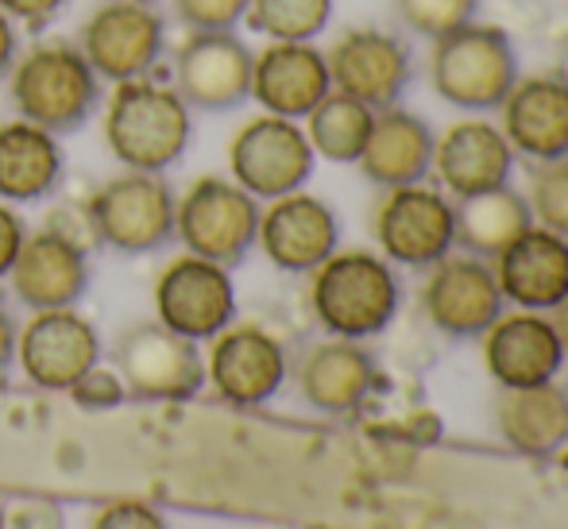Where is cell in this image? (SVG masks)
Wrapping results in <instances>:
<instances>
[{"mask_svg": "<svg viewBox=\"0 0 568 529\" xmlns=\"http://www.w3.org/2000/svg\"><path fill=\"white\" fill-rule=\"evenodd\" d=\"M8 98L20 120L47 128L51 135H70L93 120L105 101V82L82 47L70 39L36 43L28 54H16L8 70Z\"/></svg>", "mask_w": 568, "mask_h": 529, "instance_id": "cell-1", "label": "cell"}, {"mask_svg": "<svg viewBox=\"0 0 568 529\" xmlns=\"http://www.w3.org/2000/svg\"><path fill=\"white\" fill-rule=\"evenodd\" d=\"M105 143L124 171L163 174L194 143V109L174 85L151 78L116 82L105 101Z\"/></svg>", "mask_w": 568, "mask_h": 529, "instance_id": "cell-2", "label": "cell"}, {"mask_svg": "<svg viewBox=\"0 0 568 529\" xmlns=\"http://www.w3.org/2000/svg\"><path fill=\"white\" fill-rule=\"evenodd\" d=\"M310 306L317 325L329 336L367 340L379 336L398 317V278L383 255L372 252H333L317 271H310Z\"/></svg>", "mask_w": 568, "mask_h": 529, "instance_id": "cell-3", "label": "cell"}, {"mask_svg": "<svg viewBox=\"0 0 568 529\" xmlns=\"http://www.w3.org/2000/svg\"><path fill=\"white\" fill-rule=\"evenodd\" d=\"M518 51L495 23H464L453 35L434 39L429 51V85L453 109L491 112L507 101L518 82Z\"/></svg>", "mask_w": 568, "mask_h": 529, "instance_id": "cell-4", "label": "cell"}, {"mask_svg": "<svg viewBox=\"0 0 568 529\" xmlns=\"http://www.w3.org/2000/svg\"><path fill=\"white\" fill-rule=\"evenodd\" d=\"M174 236L186 244L190 255L236 267L260 236V202L232 179L205 174L174 205Z\"/></svg>", "mask_w": 568, "mask_h": 529, "instance_id": "cell-5", "label": "cell"}, {"mask_svg": "<svg viewBox=\"0 0 568 529\" xmlns=\"http://www.w3.org/2000/svg\"><path fill=\"white\" fill-rule=\"evenodd\" d=\"M116 375L128 395L151 403H186L205 387V356L197 340L179 336L163 321H140L116 336Z\"/></svg>", "mask_w": 568, "mask_h": 529, "instance_id": "cell-6", "label": "cell"}, {"mask_svg": "<svg viewBox=\"0 0 568 529\" xmlns=\"http://www.w3.org/2000/svg\"><path fill=\"white\" fill-rule=\"evenodd\" d=\"M314 147L306 140V128L286 116H252L229 143L232 182L244 186L255 202H275L294 194L314 174Z\"/></svg>", "mask_w": 568, "mask_h": 529, "instance_id": "cell-7", "label": "cell"}, {"mask_svg": "<svg viewBox=\"0 0 568 529\" xmlns=\"http://www.w3.org/2000/svg\"><path fill=\"white\" fill-rule=\"evenodd\" d=\"M174 205L179 202L163 174H116L90 202L98 244H109L124 255L159 252L174 240Z\"/></svg>", "mask_w": 568, "mask_h": 529, "instance_id": "cell-8", "label": "cell"}, {"mask_svg": "<svg viewBox=\"0 0 568 529\" xmlns=\"http://www.w3.org/2000/svg\"><path fill=\"white\" fill-rule=\"evenodd\" d=\"M78 47L101 82L151 78L166 54V20L148 0H109L82 23Z\"/></svg>", "mask_w": 568, "mask_h": 529, "instance_id": "cell-9", "label": "cell"}, {"mask_svg": "<svg viewBox=\"0 0 568 529\" xmlns=\"http://www.w3.org/2000/svg\"><path fill=\"white\" fill-rule=\"evenodd\" d=\"M375 240L387 263L434 267L456 247V205L422 182L387 190L375 210Z\"/></svg>", "mask_w": 568, "mask_h": 529, "instance_id": "cell-10", "label": "cell"}, {"mask_svg": "<svg viewBox=\"0 0 568 529\" xmlns=\"http://www.w3.org/2000/svg\"><path fill=\"white\" fill-rule=\"evenodd\" d=\"M155 314L171 333L190 336L197 344L213 340L236 317V286L229 278V267L190 252L166 263L155 283Z\"/></svg>", "mask_w": 568, "mask_h": 529, "instance_id": "cell-11", "label": "cell"}, {"mask_svg": "<svg viewBox=\"0 0 568 529\" xmlns=\"http://www.w3.org/2000/svg\"><path fill=\"white\" fill-rule=\"evenodd\" d=\"M252 59L232 31H190L174 51V90L194 112H232L252 98Z\"/></svg>", "mask_w": 568, "mask_h": 529, "instance_id": "cell-12", "label": "cell"}, {"mask_svg": "<svg viewBox=\"0 0 568 529\" xmlns=\"http://www.w3.org/2000/svg\"><path fill=\"white\" fill-rule=\"evenodd\" d=\"M329 82L367 109H390L410 85V47L383 28H352L325 51Z\"/></svg>", "mask_w": 568, "mask_h": 529, "instance_id": "cell-13", "label": "cell"}, {"mask_svg": "<svg viewBox=\"0 0 568 529\" xmlns=\"http://www.w3.org/2000/svg\"><path fill=\"white\" fill-rule=\"evenodd\" d=\"M16 359L36 387L70 390L101 364V336L82 314H74V306L39 309L16 333Z\"/></svg>", "mask_w": 568, "mask_h": 529, "instance_id": "cell-14", "label": "cell"}, {"mask_svg": "<svg viewBox=\"0 0 568 529\" xmlns=\"http://www.w3.org/2000/svg\"><path fill=\"white\" fill-rule=\"evenodd\" d=\"M422 306L437 333L453 336V340H471V336H484L503 314V291L487 260L449 252L442 263L429 267Z\"/></svg>", "mask_w": 568, "mask_h": 529, "instance_id": "cell-15", "label": "cell"}, {"mask_svg": "<svg viewBox=\"0 0 568 529\" xmlns=\"http://www.w3.org/2000/svg\"><path fill=\"white\" fill-rule=\"evenodd\" d=\"M205 379L232 406H263L286 383V352L267 328L229 325L213 336Z\"/></svg>", "mask_w": 568, "mask_h": 529, "instance_id": "cell-16", "label": "cell"}, {"mask_svg": "<svg viewBox=\"0 0 568 529\" xmlns=\"http://www.w3.org/2000/svg\"><path fill=\"white\" fill-rule=\"evenodd\" d=\"M255 244L263 247L271 263L286 275H310L317 271L341 244V221L329 210V202L314 194H283L260 210V236Z\"/></svg>", "mask_w": 568, "mask_h": 529, "instance_id": "cell-17", "label": "cell"}, {"mask_svg": "<svg viewBox=\"0 0 568 529\" xmlns=\"http://www.w3.org/2000/svg\"><path fill=\"white\" fill-rule=\"evenodd\" d=\"M12 294L28 309H70L90 291V252L51 228L28 232L8 267Z\"/></svg>", "mask_w": 568, "mask_h": 529, "instance_id": "cell-18", "label": "cell"}, {"mask_svg": "<svg viewBox=\"0 0 568 529\" xmlns=\"http://www.w3.org/2000/svg\"><path fill=\"white\" fill-rule=\"evenodd\" d=\"M484 364L503 390H523L554 383L565 367V352L546 314L518 309L499 314L484 333Z\"/></svg>", "mask_w": 568, "mask_h": 529, "instance_id": "cell-19", "label": "cell"}, {"mask_svg": "<svg viewBox=\"0 0 568 529\" xmlns=\"http://www.w3.org/2000/svg\"><path fill=\"white\" fill-rule=\"evenodd\" d=\"M434 171L456 202L510 186L515 147L491 120H456L434 143Z\"/></svg>", "mask_w": 568, "mask_h": 529, "instance_id": "cell-20", "label": "cell"}, {"mask_svg": "<svg viewBox=\"0 0 568 529\" xmlns=\"http://www.w3.org/2000/svg\"><path fill=\"white\" fill-rule=\"evenodd\" d=\"M495 283L503 302H515L518 309L549 314L568 294V236L530 224L518 240H510L495 255Z\"/></svg>", "mask_w": 568, "mask_h": 529, "instance_id": "cell-21", "label": "cell"}, {"mask_svg": "<svg viewBox=\"0 0 568 529\" xmlns=\"http://www.w3.org/2000/svg\"><path fill=\"white\" fill-rule=\"evenodd\" d=\"M329 90V62L314 43H275L271 39L252 59V98L271 116L306 120L310 109Z\"/></svg>", "mask_w": 568, "mask_h": 529, "instance_id": "cell-22", "label": "cell"}, {"mask_svg": "<svg viewBox=\"0 0 568 529\" xmlns=\"http://www.w3.org/2000/svg\"><path fill=\"white\" fill-rule=\"evenodd\" d=\"M503 135L534 163H554L568 155V78H518L499 105Z\"/></svg>", "mask_w": 568, "mask_h": 529, "instance_id": "cell-23", "label": "cell"}, {"mask_svg": "<svg viewBox=\"0 0 568 529\" xmlns=\"http://www.w3.org/2000/svg\"><path fill=\"white\" fill-rule=\"evenodd\" d=\"M434 143L437 135L429 132L422 116L398 105L375 109L372 132H367V143L356 163L364 179L383 190L414 186L434 171Z\"/></svg>", "mask_w": 568, "mask_h": 529, "instance_id": "cell-24", "label": "cell"}, {"mask_svg": "<svg viewBox=\"0 0 568 529\" xmlns=\"http://www.w3.org/2000/svg\"><path fill=\"white\" fill-rule=\"evenodd\" d=\"M67 174L59 135L31 120H8L0 124V202L31 205L59 190Z\"/></svg>", "mask_w": 568, "mask_h": 529, "instance_id": "cell-25", "label": "cell"}, {"mask_svg": "<svg viewBox=\"0 0 568 529\" xmlns=\"http://www.w3.org/2000/svg\"><path fill=\"white\" fill-rule=\"evenodd\" d=\"M375 387V364L359 340H322L306 352L298 367V390L314 410L322 414H352L364 406Z\"/></svg>", "mask_w": 568, "mask_h": 529, "instance_id": "cell-26", "label": "cell"}, {"mask_svg": "<svg viewBox=\"0 0 568 529\" xmlns=\"http://www.w3.org/2000/svg\"><path fill=\"white\" fill-rule=\"evenodd\" d=\"M495 421L510 448L526 456H554L568 440V395L557 383L503 390Z\"/></svg>", "mask_w": 568, "mask_h": 529, "instance_id": "cell-27", "label": "cell"}, {"mask_svg": "<svg viewBox=\"0 0 568 529\" xmlns=\"http://www.w3.org/2000/svg\"><path fill=\"white\" fill-rule=\"evenodd\" d=\"M534 224L526 194L510 186L464 197L456 205V244L476 260H495L510 240H518Z\"/></svg>", "mask_w": 568, "mask_h": 529, "instance_id": "cell-28", "label": "cell"}, {"mask_svg": "<svg viewBox=\"0 0 568 529\" xmlns=\"http://www.w3.org/2000/svg\"><path fill=\"white\" fill-rule=\"evenodd\" d=\"M375 109L359 105L356 98L329 90L306 116V140L314 147V155L329 159V163H356L359 151L372 132Z\"/></svg>", "mask_w": 568, "mask_h": 529, "instance_id": "cell-29", "label": "cell"}, {"mask_svg": "<svg viewBox=\"0 0 568 529\" xmlns=\"http://www.w3.org/2000/svg\"><path fill=\"white\" fill-rule=\"evenodd\" d=\"M247 23L275 43H314L333 20V0H252Z\"/></svg>", "mask_w": 568, "mask_h": 529, "instance_id": "cell-30", "label": "cell"}, {"mask_svg": "<svg viewBox=\"0 0 568 529\" xmlns=\"http://www.w3.org/2000/svg\"><path fill=\"white\" fill-rule=\"evenodd\" d=\"M534 224L568 236V155L554 163H538L530 179V194H526Z\"/></svg>", "mask_w": 568, "mask_h": 529, "instance_id": "cell-31", "label": "cell"}, {"mask_svg": "<svg viewBox=\"0 0 568 529\" xmlns=\"http://www.w3.org/2000/svg\"><path fill=\"white\" fill-rule=\"evenodd\" d=\"M395 12L414 35L422 39H445L456 28L476 20L479 0H395Z\"/></svg>", "mask_w": 568, "mask_h": 529, "instance_id": "cell-32", "label": "cell"}, {"mask_svg": "<svg viewBox=\"0 0 568 529\" xmlns=\"http://www.w3.org/2000/svg\"><path fill=\"white\" fill-rule=\"evenodd\" d=\"M252 0H174V16L190 31H232Z\"/></svg>", "mask_w": 568, "mask_h": 529, "instance_id": "cell-33", "label": "cell"}, {"mask_svg": "<svg viewBox=\"0 0 568 529\" xmlns=\"http://www.w3.org/2000/svg\"><path fill=\"white\" fill-rule=\"evenodd\" d=\"M67 395H74L82 406H98V410H101V406H116L128 390H124V383H120L116 372H105V367L98 364L93 372H85L82 379L67 390Z\"/></svg>", "mask_w": 568, "mask_h": 529, "instance_id": "cell-34", "label": "cell"}, {"mask_svg": "<svg viewBox=\"0 0 568 529\" xmlns=\"http://www.w3.org/2000/svg\"><path fill=\"white\" fill-rule=\"evenodd\" d=\"M93 529H166L163 515L151 510L148 502H113L98 515Z\"/></svg>", "mask_w": 568, "mask_h": 529, "instance_id": "cell-35", "label": "cell"}, {"mask_svg": "<svg viewBox=\"0 0 568 529\" xmlns=\"http://www.w3.org/2000/svg\"><path fill=\"white\" fill-rule=\"evenodd\" d=\"M70 0H0V12L12 23H23L31 31H43L51 20H59V12Z\"/></svg>", "mask_w": 568, "mask_h": 529, "instance_id": "cell-36", "label": "cell"}, {"mask_svg": "<svg viewBox=\"0 0 568 529\" xmlns=\"http://www.w3.org/2000/svg\"><path fill=\"white\" fill-rule=\"evenodd\" d=\"M23 236H28V224L20 221V213H16L12 205L0 202V278L8 275V267H12Z\"/></svg>", "mask_w": 568, "mask_h": 529, "instance_id": "cell-37", "label": "cell"}, {"mask_svg": "<svg viewBox=\"0 0 568 529\" xmlns=\"http://www.w3.org/2000/svg\"><path fill=\"white\" fill-rule=\"evenodd\" d=\"M16 54H20V39H16V23L8 20L4 12H0V78L12 70Z\"/></svg>", "mask_w": 568, "mask_h": 529, "instance_id": "cell-38", "label": "cell"}, {"mask_svg": "<svg viewBox=\"0 0 568 529\" xmlns=\"http://www.w3.org/2000/svg\"><path fill=\"white\" fill-rule=\"evenodd\" d=\"M16 333H20V328H16L12 314L0 306V372L16 359Z\"/></svg>", "mask_w": 568, "mask_h": 529, "instance_id": "cell-39", "label": "cell"}, {"mask_svg": "<svg viewBox=\"0 0 568 529\" xmlns=\"http://www.w3.org/2000/svg\"><path fill=\"white\" fill-rule=\"evenodd\" d=\"M549 325H554V333H557V340H561V352H565V359H568V294L561 302H557L554 309H549Z\"/></svg>", "mask_w": 568, "mask_h": 529, "instance_id": "cell-40", "label": "cell"}, {"mask_svg": "<svg viewBox=\"0 0 568 529\" xmlns=\"http://www.w3.org/2000/svg\"><path fill=\"white\" fill-rule=\"evenodd\" d=\"M0 529H4V510H0Z\"/></svg>", "mask_w": 568, "mask_h": 529, "instance_id": "cell-41", "label": "cell"}, {"mask_svg": "<svg viewBox=\"0 0 568 529\" xmlns=\"http://www.w3.org/2000/svg\"><path fill=\"white\" fill-rule=\"evenodd\" d=\"M148 4H151V0H148Z\"/></svg>", "mask_w": 568, "mask_h": 529, "instance_id": "cell-42", "label": "cell"}]
</instances>
